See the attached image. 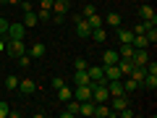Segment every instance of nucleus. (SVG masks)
<instances>
[{
  "mask_svg": "<svg viewBox=\"0 0 157 118\" xmlns=\"http://www.w3.org/2000/svg\"><path fill=\"white\" fill-rule=\"evenodd\" d=\"M63 84H66V81H63L60 76H55V79H52V81H50V87H52V89H60Z\"/></svg>",
  "mask_w": 157,
  "mask_h": 118,
  "instance_id": "obj_35",
  "label": "nucleus"
},
{
  "mask_svg": "<svg viewBox=\"0 0 157 118\" xmlns=\"http://www.w3.org/2000/svg\"><path fill=\"white\" fill-rule=\"evenodd\" d=\"M144 37H147V42H149V45H155V42H157V24H152V26L147 29Z\"/></svg>",
  "mask_w": 157,
  "mask_h": 118,
  "instance_id": "obj_26",
  "label": "nucleus"
},
{
  "mask_svg": "<svg viewBox=\"0 0 157 118\" xmlns=\"http://www.w3.org/2000/svg\"><path fill=\"white\" fill-rule=\"evenodd\" d=\"M16 61H18V66H21V68H29V63H32V55H29V53H24V55H18Z\"/></svg>",
  "mask_w": 157,
  "mask_h": 118,
  "instance_id": "obj_31",
  "label": "nucleus"
},
{
  "mask_svg": "<svg viewBox=\"0 0 157 118\" xmlns=\"http://www.w3.org/2000/svg\"><path fill=\"white\" fill-rule=\"evenodd\" d=\"M118 61H121L118 50H105V55H102V66H115Z\"/></svg>",
  "mask_w": 157,
  "mask_h": 118,
  "instance_id": "obj_13",
  "label": "nucleus"
},
{
  "mask_svg": "<svg viewBox=\"0 0 157 118\" xmlns=\"http://www.w3.org/2000/svg\"><path fill=\"white\" fill-rule=\"evenodd\" d=\"M8 110H11V108H8V102L0 100V118H6V116H8Z\"/></svg>",
  "mask_w": 157,
  "mask_h": 118,
  "instance_id": "obj_38",
  "label": "nucleus"
},
{
  "mask_svg": "<svg viewBox=\"0 0 157 118\" xmlns=\"http://www.w3.org/2000/svg\"><path fill=\"white\" fill-rule=\"evenodd\" d=\"M0 16H3V13H0Z\"/></svg>",
  "mask_w": 157,
  "mask_h": 118,
  "instance_id": "obj_42",
  "label": "nucleus"
},
{
  "mask_svg": "<svg viewBox=\"0 0 157 118\" xmlns=\"http://www.w3.org/2000/svg\"><path fill=\"white\" fill-rule=\"evenodd\" d=\"M144 76H147V68L134 66V71H131V79H136V81H139V87H141V81H144Z\"/></svg>",
  "mask_w": 157,
  "mask_h": 118,
  "instance_id": "obj_25",
  "label": "nucleus"
},
{
  "mask_svg": "<svg viewBox=\"0 0 157 118\" xmlns=\"http://www.w3.org/2000/svg\"><path fill=\"white\" fill-rule=\"evenodd\" d=\"M115 66L121 68V73H123V76H131V71H134V63H131V61H126V58H121V61H118Z\"/></svg>",
  "mask_w": 157,
  "mask_h": 118,
  "instance_id": "obj_19",
  "label": "nucleus"
},
{
  "mask_svg": "<svg viewBox=\"0 0 157 118\" xmlns=\"http://www.w3.org/2000/svg\"><path fill=\"white\" fill-rule=\"evenodd\" d=\"M113 116H115V110L107 102H97L94 105V118H113Z\"/></svg>",
  "mask_w": 157,
  "mask_h": 118,
  "instance_id": "obj_3",
  "label": "nucleus"
},
{
  "mask_svg": "<svg viewBox=\"0 0 157 118\" xmlns=\"http://www.w3.org/2000/svg\"><path fill=\"white\" fill-rule=\"evenodd\" d=\"M92 79H89V73L86 71H73V87H78V84H89Z\"/></svg>",
  "mask_w": 157,
  "mask_h": 118,
  "instance_id": "obj_18",
  "label": "nucleus"
},
{
  "mask_svg": "<svg viewBox=\"0 0 157 118\" xmlns=\"http://www.w3.org/2000/svg\"><path fill=\"white\" fill-rule=\"evenodd\" d=\"M149 26H152V21H144V18H141V21L136 24V26L131 29V32H134V34H144V32H147V29H149Z\"/></svg>",
  "mask_w": 157,
  "mask_h": 118,
  "instance_id": "obj_28",
  "label": "nucleus"
},
{
  "mask_svg": "<svg viewBox=\"0 0 157 118\" xmlns=\"http://www.w3.org/2000/svg\"><path fill=\"white\" fill-rule=\"evenodd\" d=\"M92 13H97V8H94V6H84V13H81V16H84V18H89Z\"/></svg>",
  "mask_w": 157,
  "mask_h": 118,
  "instance_id": "obj_37",
  "label": "nucleus"
},
{
  "mask_svg": "<svg viewBox=\"0 0 157 118\" xmlns=\"http://www.w3.org/2000/svg\"><path fill=\"white\" fill-rule=\"evenodd\" d=\"M78 105H81V102H78V100H73V97H71V100L66 102V110H63L60 116H63V118H71V116H76V113H78Z\"/></svg>",
  "mask_w": 157,
  "mask_h": 118,
  "instance_id": "obj_10",
  "label": "nucleus"
},
{
  "mask_svg": "<svg viewBox=\"0 0 157 118\" xmlns=\"http://www.w3.org/2000/svg\"><path fill=\"white\" fill-rule=\"evenodd\" d=\"M89 34H92V26L86 24V18L76 21V37H81V39H89Z\"/></svg>",
  "mask_w": 157,
  "mask_h": 118,
  "instance_id": "obj_6",
  "label": "nucleus"
},
{
  "mask_svg": "<svg viewBox=\"0 0 157 118\" xmlns=\"http://www.w3.org/2000/svg\"><path fill=\"white\" fill-rule=\"evenodd\" d=\"M37 24H39L37 13L34 11H24V26H37Z\"/></svg>",
  "mask_w": 157,
  "mask_h": 118,
  "instance_id": "obj_22",
  "label": "nucleus"
},
{
  "mask_svg": "<svg viewBox=\"0 0 157 118\" xmlns=\"http://www.w3.org/2000/svg\"><path fill=\"white\" fill-rule=\"evenodd\" d=\"M3 50H6V45H3V39H0V53H3Z\"/></svg>",
  "mask_w": 157,
  "mask_h": 118,
  "instance_id": "obj_41",
  "label": "nucleus"
},
{
  "mask_svg": "<svg viewBox=\"0 0 157 118\" xmlns=\"http://www.w3.org/2000/svg\"><path fill=\"white\" fill-rule=\"evenodd\" d=\"M8 26H11V24H8L6 18L0 16V37H6V34H8Z\"/></svg>",
  "mask_w": 157,
  "mask_h": 118,
  "instance_id": "obj_34",
  "label": "nucleus"
},
{
  "mask_svg": "<svg viewBox=\"0 0 157 118\" xmlns=\"http://www.w3.org/2000/svg\"><path fill=\"white\" fill-rule=\"evenodd\" d=\"M39 6L47 8V11H52V0H39Z\"/></svg>",
  "mask_w": 157,
  "mask_h": 118,
  "instance_id": "obj_39",
  "label": "nucleus"
},
{
  "mask_svg": "<svg viewBox=\"0 0 157 118\" xmlns=\"http://www.w3.org/2000/svg\"><path fill=\"white\" fill-rule=\"evenodd\" d=\"M123 89H126V92H134V89H141V87H139V81H136V79L126 76V81H123Z\"/></svg>",
  "mask_w": 157,
  "mask_h": 118,
  "instance_id": "obj_27",
  "label": "nucleus"
},
{
  "mask_svg": "<svg viewBox=\"0 0 157 118\" xmlns=\"http://www.w3.org/2000/svg\"><path fill=\"white\" fill-rule=\"evenodd\" d=\"M8 37L11 39H24L26 37V26H24V24H11V26H8Z\"/></svg>",
  "mask_w": 157,
  "mask_h": 118,
  "instance_id": "obj_5",
  "label": "nucleus"
},
{
  "mask_svg": "<svg viewBox=\"0 0 157 118\" xmlns=\"http://www.w3.org/2000/svg\"><path fill=\"white\" fill-rule=\"evenodd\" d=\"M68 3H71V0H52V13H63V16H66L68 13Z\"/></svg>",
  "mask_w": 157,
  "mask_h": 118,
  "instance_id": "obj_17",
  "label": "nucleus"
},
{
  "mask_svg": "<svg viewBox=\"0 0 157 118\" xmlns=\"http://www.w3.org/2000/svg\"><path fill=\"white\" fill-rule=\"evenodd\" d=\"M29 55H32V61H34V58H42V55H45V45H42V42L32 45V47H29Z\"/></svg>",
  "mask_w": 157,
  "mask_h": 118,
  "instance_id": "obj_24",
  "label": "nucleus"
},
{
  "mask_svg": "<svg viewBox=\"0 0 157 118\" xmlns=\"http://www.w3.org/2000/svg\"><path fill=\"white\" fill-rule=\"evenodd\" d=\"M107 92H110V97H115V95H128V92L123 89V81H121V79H110V81H107Z\"/></svg>",
  "mask_w": 157,
  "mask_h": 118,
  "instance_id": "obj_4",
  "label": "nucleus"
},
{
  "mask_svg": "<svg viewBox=\"0 0 157 118\" xmlns=\"http://www.w3.org/2000/svg\"><path fill=\"white\" fill-rule=\"evenodd\" d=\"M86 24H89L92 29H94V26H102V16H100V13H92V16L86 18Z\"/></svg>",
  "mask_w": 157,
  "mask_h": 118,
  "instance_id": "obj_29",
  "label": "nucleus"
},
{
  "mask_svg": "<svg viewBox=\"0 0 157 118\" xmlns=\"http://www.w3.org/2000/svg\"><path fill=\"white\" fill-rule=\"evenodd\" d=\"M139 16L144 18V21L157 24V13H155V8H152V6H141V8H139Z\"/></svg>",
  "mask_w": 157,
  "mask_h": 118,
  "instance_id": "obj_9",
  "label": "nucleus"
},
{
  "mask_svg": "<svg viewBox=\"0 0 157 118\" xmlns=\"http://www.w3.org/2000/svg\"><path fill=\"white\" fill-rule=\"evenodd\" d=\"M6 3L8 6H21V0H0V6H6Z\"/></svg>",
  "mask_w": 157,
  "mask_h": 118,
  "instance_id": "obj_40",
  "label": "nucleus"
},
{
  "mask_svg": "<svg viewBox=\"0 0 157 118\" xmlns=\"http://www.w3.org/2000/svg\"><path fill=\"white\" fill-rule=\"evenodd\" d=\"M131 39H134V32H131V29L118 26V42H121V45H126V42H131Z\"/></svg>",
  "mask_w": 157,
  "mask_h": 118,
  "instance_id": "obj_16",
  "label": "nucleus"
},
{
  "mask_svg": "<svg viewBox=\"0 0 157 118\" xmlns=\"http://www.w3.org/2000/svg\"><path fill=\"white\" fill-rule=\"evenodd\" d=\"M86 73H89L92 81H105V68H102V66H89Z\"/></svg>",
  "mask_w": 157,
  "mask_h": 118,
  "instance_id": "obj_8",
  "label": "nucleus"
},
{
  "mask_svg": "<svg viewBox=\"0 0 157 118\" xmlns=\"http://www.w3.org/2000/svg\"><path fill=\"white\" fill-rule=\"evenodd\" d=\"M50 16H52V11H47V8H39V13H37L39 21H50Z\"/></svg>",
  "mask_w": 157,
  "mask_h": 118,
  "instance_id": "obj_33",
  "label": "nucleus"
},
{
  "mask_svg": "<svg viewBox=\"0 0 157 118\" xmlns=\"http://www.w3.org/2000/svg\"><path fill=\"white\" fill-rule=\"evenodd\" d=\"M102 24H107V26H121V24H123V18H121V13H115V11H110V13H107V16L105 18H102Z\"/></svg>",
  "mask_w": 157,
  "mask_h": 118,
  "instance_id": "obj_12",
  "label": "nucleus"
},
{
  "mask_svg": "<svg viewBox=\"0 0 157 118\" xmlns=\"http://www.w3.org/2000/svg\"><path fill=\"white\" fill-rule=\"evenodd\" d=\"M131 63L144 68L147 63H149V55H147V50H134V55H131Z\"/></svg>",
  "mask_w": 157,
  "mask_h": 118,
  "instance_id": "obj_7",
  "label": "nucleus"
},
{
  "mask_svg": "<svg viewBox=\"0 0 157 118\" xmlns=\"http://www.w3.org/2000/svg\"><path fill=\"white\" fill-rule=\"evenodd\" d=\"M89 37L94 39V42H105V39H107V32H105V26H94Z\"/></svg>",
  "mask_w": 157,
  "mask_h": 118,
  "instance_id": "obj_20",
  "label": "nucleus"
},
{
  "mask_svg": "<svg viewBox=\"0 0 157 118\" xmlns=\"http://www.w3.org/2000/svg\"><path fill=\"white\" fill-rule=\"evenodd\" d=\"M73 100H78V102L92 100V81H89V84H78L76 89H73Z\"/></svg>",
  "mask_w": 157,
  "mask_h": 118,
  "instance_id": "obj_2",
  "label": "nucleus"
},
{
  "mask_svg": "<svg viewBox=\"0 0 157 118\" xmlns=\"http://www.w3.org/2000/svg\"><path fill=\"white\" fill-rule=\"evenodd\" d=\"M6 89H18V79L16 76H6Z\"/></svg>",
  "mask_w": 157,
  "mask_h": 118,
  "instance_id": "obj_32",
  "label": "nucleus"
},
{
  "mask_svg": "<svg viewBox=\"0 0 157 118\" xmlns=\"http://www.w3.org/2000/svg\"><path fill=\"white\" fill-rule=\"evenodd\" d=\"M102 68H105V81H110V79H123V73H121L118 66H102Z\"/></svg>",
  "mask_w": 157,
  "mask_h": 118,
  "instance_id": "obj_15",
  "label": "nucleus"
},
{
  "mask_svg": "<svg viewBox=\"0 0 157 118\" xmlns=\"http://www.w3.org/2000/svg\"><path fill=\"white\" fill-rule=\"evenodd\" d=\"M71 97H73V89H68V84H63L60 89H58V100L60 102H68Z\"/></svg>",
  "mask_w": 157,
  "mask_h": 118,
  "instance_id": "obj_23",
  "label": "nucleus"
},
{
  "mask_svg": "<svg viewBox=\"0 0 157 118\" xmlns=\"http://www.w3.org/2000/svg\"><path fill=\"white\" fill-rule=\"evenodd\" d=\"M6 53H8L11 58L24 55V53H26V45H24V39H11V37H8V42H6Z\"/></svg>",
  "mask_w": 157,
  "mask_h": 118,
  "instance_id": "obj_1",
  "label": "nucleus"
},
{
  "mask_svg": "<svg viewBox=\"0 0 157 118\" xmlns=\"http://www.w3.org/2000/svg\"><path fill=\"white\" fill-rule=\"evenodd\" d=\"M50 21H52V24H63V21H66V16H63V13H52Z\"/></svg>",
  "mask_w": 157,
  "mask_h": 118,
  "instance_id": "obj_36",
  "label": "nucleus"
},
{
  "mask_svg": "<svg viewBox=\"0 0 157 118\" xmlns=\"http://www.w3.org/2000/svg\"><path fill=\"white\" fill-rule=\"evenodd\" d=\"M134 50H136V47L131 45V42H126V45H121V50H118V55H121V58H126V61H131V55H134Z\"/></svg>",
  "mask_w": 157,
  "mask_h": 118,
  "instance_id": "obj_21",
  "label": "nucleus"
},
{
  "mask_svg": "<svg viewBox=\"0 0 157 118\" xmlns=\"http://www.w3.org/2000/svg\"><path fill=\"white\" fill-rule=\"evenodd\" d=\"M34 89H37L34 79H18V92H24V95H32Z\"/></svg>",
  "mask_w": 157,
  "mask_h": 118,
  "instance_id": "obj_11",
  "label": "nucleus"
},
{
  "mask_svg": "<svg viewBox=\"0 0 157 118\" xmlns=\"http://www.w3.org/2000/svg\"><path fill=\"white\" fill-rule=\"evenodd\" d=\"M86 68H89V63H86L84 58H76V61H73V71H86Z\"/></svg>",
  "mask_w": 157,
  "mask_h": 118,
  "instance_id": "obj_30",
  "label": "nucleus"
},
{
  "mask_svg": "<svg viewBox=\"0 0 157 118\" xmlns=\"http://www.w3.org/2000/svg\"><path fill=\"white\" fill-rule=\"evenodd\" d=\"M94 105H97V102L94 100H84V102H81V105H78V113H81V116H94Z\"/></svg>",
  "mask_w": 157,
  "mask_h": 118,
  "instance_id": "obj_14",
  "label": "nucleus"
}]
</instances>
